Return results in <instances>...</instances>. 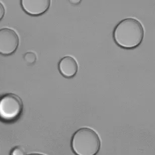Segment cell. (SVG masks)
I'll list each match as a JSON object with an SVG mask.
<instances>
[{"label": "cell", "instance_id": "6da1fadb", "mask_svg": "<svg viewBox=\"0 0 155 155\" xmlns=\"http://www.w3.org/2000/svg\"><path fill=\"white\" fill-rule=\"evenodd\" d=\"M144 31L143 25L137 19L127 18L121 20L113 32L114 40L122 48L131 50L143 42Z\"/></svg>", "mask_w": 155, "mask_h": 155}, {"label": "cell", "instance_id": "7a4b0ae2", "mask_svg": "<svg viewBox=\"0 0 155 155\" xmlns=\"http://www.w3.org/2000/svg\"><path fill=\"white\" fill-rule=\"evenodd\" d=\"M71 146L76 155H96L101 149V140L94 130L83 127L74 133Z\"/></svg>", "mask_w": 155, "mask_h": 155}, {"label": "cell", "instance_id": "3957f363", "mask_svg": "<svg viewBox=\"0 0 155 155\" xmlns=\"http://www.w3.org/2000/svg\"><path fill=\"white\" fill-rule=\"evenodd\" d=\"M21 99L17 95L8 93L0 97V119L5 122L15 121L23 112Z\"/></svg>", "mask_w": 155, "mask_h": 155}, {"label": "cell", "instance_id": "277c9868", "mask_svg": "<svg viewBox=\"0 0 155 155\" xmlns=\"http://www.w3.org/2000/svg\"><path fill=\"white\" fill-rule=\"evenodd\" d=\"M18 36L13 29H0V54L9 56L15 52L19 45Z\"/></svg>", "mask_w": 155, "mask_h": 155}, {"label": "cell", "instance_id": "5b68a950", "mask_svg": "<svg viewBox=\"0 0 155 155\" xmlns=\"http://www.w3.org/2000/svg\"><path fill=\"white\" fill-rule=\"evenodd\" d=\"M23 10L31 16H39L48 11L51 4L50 0H22L20 2Z\"/></svg>", "mask_w": 155, "mask_h": 155}, {"label": "cell", "instance_id": "8992f818", "mask_svg": "<svg viewBox=\"0 0 155 155\" xmlns=\"http://www.w3.org/2000/svg\"><path fill=\"white\" fill-rule=\"evenodd\" d=\"M58 70L64 78H71L78 72V64L76 59L71 56L62 57L58 63Z\"/></svg>", "mask_w": 155, "mask_h": 155}, {"label": "cell", "instance_id": "52a82bcc", "mask_svg": "<svg viewBox=\"0 0 155 155\" xmlns=\"http://www.w3.org/2000/svg\"><path fill=\"white\" fill-rule=\"evenodd\" d=\"M24 59L25 62L29 64H33L36 62L37 57L36 54L32 52L26 53L24 56Z\"/></svg>", "mask_w": 155, "mask_h": 155}, {"label": "cell", "instance_id": "ba28073f", "mask_svg": "<svg viewBox=\"0 0 155 155\" xmlns=\"http://www.w3.org/2000/svg\"><path fill=\"white\" fill-rule=\"evenodd\" d=\"M10 155H25V150L20 146H16L12 150Z\"/></svg>", "mask_w": 155, "mask_h": 155}, {"label": "cell", "instance_id": "9c48e42d", "mask_svg": "<svg viewBox=\"0 0 155 155\" xmlns=\"http://www.w3.org/2000/svg\"><path fill=\"white\" fill-rule=\"evenodd\" d=\"M5 8L3 5L0 2V21L2 20L5 15Z\"/></svg>", "mask_w": 155, "mask_h": 155}, {"label": "cell", "instance_id": "30bf717a", "mask_svg": "<svg viewBox=\"0 0 155 155\" xmlns=\"http://www.w3.org/2000/svg\"><path fill=\"white\" fill-rule=\"evenodd\" d=\"M44 155V154H42V153H31V154H30V155Z\"/></svg>", "mask_w": 155, "mask_h": 155}]
</instances>
